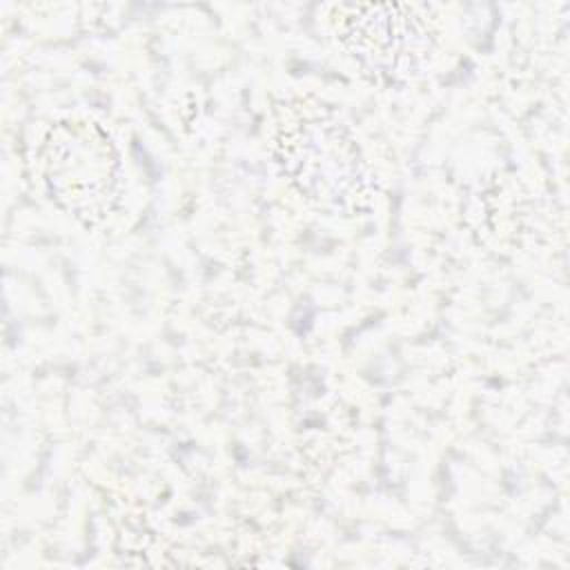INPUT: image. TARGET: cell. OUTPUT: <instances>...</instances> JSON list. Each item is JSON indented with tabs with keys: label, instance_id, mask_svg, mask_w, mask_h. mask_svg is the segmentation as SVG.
<instances>
[{
	"label": "cell",
	"instance_id": "obj_1",
	"mask_svg": "<svg viewBox=\"0 0 570 570\" xmlns=\"http://www.w3.org/2000/svg\"><path fill=\"white\" fill-rule=\"evenodd\" d=\"M272 151L285 180L318 212L358 216L374 203L370 163L350 122L321 98L296 96L274 111Z\"/></svg>",
	"mask_w": 570,
	"mask_h": 570
},
{
	"label": "cell",
	"instance_id": "obj_2",
	"mask_svg": "<svg viewBox=\"0 0 570 570\" xmlns=\"http://www.w3.org/2000/svg\"><path fill=\"white\" fill-rule=\"evenodd\" d=\"M330 33L363 78L399 87L421 78L434 62L443 22L434 4H332Z\"/></svg>",
	"mask_w": 570,
	"mask_h": 570
},
{
	"label": "cell",
	"instance_id": "obj_3",
	"mask_svg": "<svg viewBox=\"0 0 570 570\" xmlns=\"http://www.w3.org/2000/svg\"><path fill=\"white\" fill-rule=\"evenodd\" d=\"M36 165L49 198L82 227L105 225L122 205L120 147L89 116L56 120L40 140Z\"/></svg>",
	"mask_w": 570,
	"mask_h": 570
}]
</instances>
